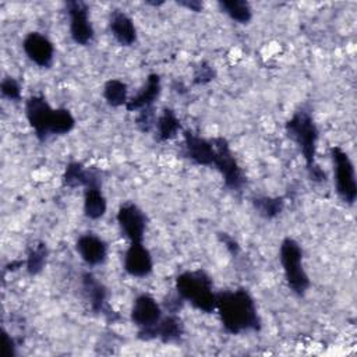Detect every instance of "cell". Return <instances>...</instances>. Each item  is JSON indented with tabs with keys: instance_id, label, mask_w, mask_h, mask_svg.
Here are the masks:
<instances>
[{
	"instance_id": "4fadbf2b",
	"label": "cell",
	"mask_w": 357,
	"mask_h": 357,
	"mask_svg": "<svg viewBox=\"0 0 357 357\" xmlns=\"http://www.w3.org/2000/svg\"><path fill=\"white\" fill-rule=\"evenodd\" d=\"M162 318V310L156 300L149 294H141L135 298L131 308V321L139 329H148L156 325Z\"/></svg>"
},
{
	"instance_id": "8fae6325",
	"label": "cell",
	"mask_w": 357,
	"mask_h": 357,
	"mask_svg": "<svg viewBox=\"0 0 357 357\" xmlns=\"http://www.w3.org/2000/svg\"><path fill=\"white\" fill-rule=\"evenodd\" d=\"M184 152L190 160L201 166H213L216 158L212 139H205L191 131H184Z\"/></svg>"
},
{
	"instance_id": "5b68a950",
	"label": "cell",
	"mask_w": 357,
	"mask_h": 357,
	"mask_svg": "<svg viewBox=\"0 0 357 357\" xmlns=\"http://www.w3.org/2000/svg\"><path fill=\"white\" fill-rule=\"evenodd\" d=\"M331 155L333 160L336 192L343 202L353 205L357 198V184L353 162L350 160L349 155L339 146H332Z\"/></svg>"
},
{
	"instance_id": "4dcf8cb0",
	"label": "cell",
	"mask_w": 357,
	"mask_h": 357,
	"mask_svg": "<svg viewBox=\"0 0 357 357\" xmlns=\"http://www.w3.org/2000/svg\"><path fill=\"white\" fill-rule=\"evenodd\" d=\"M219 237H220V240L225 243V245H226V248L231 252V254H237L238 252V245H237V243L234 241V238H231V237H229L226 233H220L219 234Z\"/></svg>"
},
{
	"instance_id": "cb8c5ba5",
	"label": "cell",
	"mask_w": 357,
	"mask_h": 357,
	"mask_svg": "<svg viewBox=\"0 0 357 357\" xmlns=\"http://www.w3.org/2000/svg\"><path fill=\"white\" fill-rule=\"evenodd\" d=\"M252 205L261 216L266 219H272V218H276L283 211L284 201L282 197H276V198L257 197L252 199Z\"/></svg>"
},
{
	"instance_id": "9c48e42d",
	"label": "cell",
	"mask_w": 357,
	"mask_h": 357,
	"mask_svg": "<svg viewBox=\"0 0 357 357\" xmlns=\"http://www.w3.org/2000/svg\"><path fill=\"white\" fill-rule=\"evenodd\" d=\"M117 223L123 234L131 243H142L145 227H146V218L137 205L134 204L121 205L117 212Z\"/></svg>"
},
{
	"instance_id": "ffe728a7",
	"label": "cell",
	"mask_w": 357,
	"mask_h": 357,
	"mask_svg": "<svg viewBox=\"0 0 357 357\" xmlns=\"http://www.w3.org/2000/svg\"><path fill=\"white\" fill-rule=\"evenodd\" d=\"M219 7L233 21L240 24H247L252 17L251 7L244 0H222L219 1Z\"/></svg>"
},
{
	"instance_id": "ba28073f",
	"label": "cell",
	"mask_w": 357,
	"mask_h": 357,
	"mask_svg": "<svg viewBox=\"0 0 357 357\" xmlns=\"http://www.w3.org/2000/svg\"><path fill=\"white\" fill-rule=\"evenodd\" d=\"M70 15V35L78 45H88L93 38V26L88 18V7L82 1H67Z\"/></svg>"
},
{
	"instance_id": "9a60e30c",
	"label": "cell",
	"mask_w": 357,
	"mask_h": 357,
	"mask_svg": "<svg viewBox=\"0 0 357 357\" xmlns=\"http://www.w3.org/2000/svg\"><path fill=\"white\" fill-rule=\"evenodd\" d=\"M82 287L86 298L89 300L92 311L96 314H103L107 319L114 321L113 311L110 312L106 303V296H107L106 287L89 272H85L82 275Z\"/></svg>"
},
{
	"instance_id": "3957f363",
	"label": "cell",
	"mask_w": 357,
	"mask_h": 357,
	"mask_svg": "<svg viewBox=\"0 0 357 357\" xmlns=\"http://www.w3.org/2000/svg\"><path fill=\"white\" fill-rule=\"evenodd\" d=\"M177 294L190 301L197 310L212 312L216 305V293L212 290V279L204 271H185L176 279Z\"/></svg>"
},
{
	"instance_id": "f1b7e54d",
	"label": "cell",
	"mask_w": 357,
	"mask_h": 357,
	"mask_svg": "<svg viewBox=\"0 0 357 357\" xmlns=\"http://www.w3.org/2000/svg\"><path fill=\"white\" fill-rule=\"evenodd\" d=\"M213 75H215V73H213L212 67H211L209 64H206V63H202V64L197 68V71H195L194 82H195V84H206V82H209V81L213 79Z\"/></svg>"
},
{
	"instance_id": "f546056e",
	"label": "cell",
	"mask_w": 357,
	"mask_h": 357,
	"mask_svg": "<svg viewBox=\"0 0 357 357\" xmlns=\"http://www.w3.org/2000/svg\"><path fill=\"white\" fill-rule=\"evenodd\" d=\"M3 342H4V346H3V356H4V357H13V356H15V343H14V340L8 336L7 332H4V335H3Z\"/></svg>"
},
{
	"instance_id": "8992f818",
	"label": "cell",
	"mask_w": 357,
	"mask_h": 357,
	"mask_svg": "<svg viewBox=\"0 0 357 357\" xmlns=\"http://www.w3.org/2000/svg\"><path fill=\"white\" fill-rule=\"evenodd\" d=\"M212 144L216 151L213 166L223 176L226 187L230 190H240L244 184V174L234 159L227 141L225 138H212Z\"/></svg>"
},
{
	"instance_id": "52a82bcc",
	"label": "cell",
	"mask_w": 357,
	"mask_h": 357,
	"mask_svg": "<svg viewBox=\"0 0 357 357\" xmlns=\"http://www.w3.org/2000/svg\"><path fill=\"white\" fill-rule=\"evenodd\" d=\"M25 114L36 137L40 141L46 139L50 134V121L53 116V109L49 106L46 99L40 95L31 96L25 103Z\"/></svg>"
},
{
	"instance_id": "6da1fadb",
	"label": "cell",
	"mask_w": 357,
	"mask_h": 357,
	"mask_svg": "<svg viewBox=\"0 0 357 357\" xmlns=\"http://www.w3.org/2000/svg\"><path fill=\"white\" fill-rule=\"evenodd\" d=\"M223 328L233 335L259 331L261 319L251 294L244 289L216 293V305Z\"/></svg>"
},
{
	"instance_id": "484cf974",
	"label": "cell",
	"mask_w": 357,
	"mask_h": 357,
	"mask_svg": "<svg viewBox=\"0 0 357 357\" xmlns=\"http://www.w3.org/2000/svg\"><path fill=\"white\" fill-rule=\"evenodd\" d=\"M46 257H47V248H46V244L43 243H38L36 245H33L28 254V258H26V271L29 275H38L45 264H46Z\"/></svg>"
},
{
	"instance_id": "2e32d148",
	"label": "cell",
	"mask_w": 357,
	"mask_h": 357,
	"mask_svg": "<svg viewBox=\"0 0 357 357\" xmlns=\"http://www.w3.org/2000/svg\"><path fill=\"white\" fill-rule=\"evenodd\" d=\"M75 248H77L79 257L88 265H99L107 257L106 243L100 237H98L92 233H86V234H82L81 237H78Z\"/></svg>"
},
{
	"instance_id": "30bf717a",
	"label": "cell",
	"mask_w": 357,
	"mask_h": 357,
	"mask_svg": "<svg viewBox=\"0 0 357 357\" xmlns=\"http://www.w3.org/2000/svg\"><path fill=\"white\" fill-rule=\"evenodd\" d=\"M184 333V325L181 319L176 315H167L160 318V321L148 329H139L138 337L142 340L159 339L163 343L177 342Z\"/></svg>"
},
{
	"instance_id": "ac0fdd59",
	"label": "cell",
	"mask_w": 357,
	"mask_h": 357,
	"mask_svg": "<svg viewBox=\"0 0 357 357\" xmlns=\"http://www.w3.org/2000/svg\"><path fill=\"white\" fill-rule=\"evenodd\" d=\"M160 93V78L158 74H149L145 85L141 88V91L127 100L126 109L128 112H137L142 110L145 107H151L156 98Z\"/></svg>"
},
{
	"instance_id": "7c38bea8",
	"label": "cell",
	"mask_w": 357,
	"mask_h": 357,
	"mask_svg": "<svg viewBox=\"0 0 357 357\" xmlns=\"http://www.w3.org/2000/svg\"><path fill=\"white\" fill-rule=\"evenodd\" d=\"M22 49L28 59L39 67H50L53 61L54 49L52 42L39 32H31L22 42Z\"/></svg>"
},
{
	"instance_id": "e0dca14e",
	"label": "cell",
	"mask_w": 357,
	"mask_h": 357,
	"mask_svg": "<svg viewBox=\"0 0 357 357\" xmlns=\"http://www.w3.org/2000/svg\"><path fill=\"white\" fill-rule=\"evenodd\" d=\"M84 212L89 219H99L106 212V198L99 185V176L95 172L85 185Z\"/></svg>"
},
{
	"instance_id": "7a4b0ae2",
	"label": "cell",
	"mask_w": 357,
	"mask_h": 357,
	"mask_svg": "<svg viewBox=\"0 0 357 357\" xmlns=\"http://www.w3.org/2000/svg\"><path fill=\"white\" fill-rule=\"evenodd\" d=\"M286 132L290 139H293L305 160L307 172L314 181H325V172L317 165L315 153H317V141H318V128L314 123L311 114L305 110H298L293 114V117L286 123Z\"/></svg>"
},
{
	"instance_id": "83f0119b",
	"label": "cell",
	"mask_w": 357,
	"mask_h": 357,
	"mask_svg": "<svg viewBox=\"0 0 357 357\" xmlns=\"http://www.w3.org/2000/svg\"><path fill=\"white\" fill-rule=\"evenodd\" d=\"M155 123H156V117L152 110V106L139 110V114L137 117V126L141 131H144V132L151 131L152 127L155 126Z\"/></svg>"
},
{
	"instance_id": "4316f807",
	"label": "cell",
	"mask_w": 357,
	"mask_h": 357,
	"mask_svg": "<svg viewBox=\"0 0 357 357\" xmlns=\"http://www.w3.org/2000/svg\"><path fill=\"white\" fill-rule=\"evenodd\" d=\"M0 89H1V93L11 100H18L21 96L20 84L13 77H6L0 84Z\"/></svg>"
},
{
	"instance_id": "277c9868",
	"label": "cell",
	"mask_w": 357,
	"mask_h": 357,
	"mask_svg": "<svg viewBox=\"0 0 357 357\" xmlns=\"http://www.w3.org/2000/svg\"><path fill=\"white\" fill-rule=\"evenodd\" d=\"M280 264L290 290L297 296H304L310 287V279L303 266V251L296 240L287 237L282 241Z\"/></svg>"
},
{
	"instance_id": "7402d4cb",
	"label": "cell",
	"mask_w": 357,
	"mask_h": 357,
	"mask_svg": "<svg viewBox=\"0 0 357 357\" xmlns=\"http://www.w3.org/2000/svg\"><path fill=\"white\" fill-rule=\"evenodd\" d=\"M93 174V170H86L81 163L78 162H71L67 165L63 181L67 187L75 188V187H85L88 181L91 180Z\"/></svg>"
},
{
	"instance_id": "d6986e66",
	"label": "cell",
	"mask_w": 357,
	"mask_h": 357,
	"mask_svg": "<svg viewBox=\"0 0 357 357\" xmlns=\"http://www.w3.org/2000/svg\"><path fill=\"white\" fill-rule=\"evenodd\" d=\"M109 29L114 36V39L123 46H130L137 39V31H135L134 22L123 11H114L110 15Z\"/></svg>"
},
{
	"instance_id": "5bb4252c",
	"label": "cell",
	"mask_w": 357,
	"mask_h": 357,
	"mask_svg": "<svg viewBox=\"0 0 357 357\" xmlns=\"http://www.w3.org/2000/svg\"><path fill=\"white\" fill-rule=\"evenodd\" d=\"M151 252L142 245V243H131L124 255V269L128 275L135 278L146 276L152 272Z\"/></svg>"
},
{
	"instance_id": "1f68e13d",
	"label": "cell",
	"mask_w": 357,
	"mask_h": 357,
	"mask_svg": "<svg viewBox=\"0 0 357 357\" xmlns=\"http://www.w3.org/2000/svg\"><path fill=\"white\" fill-rule=\"evenodd\" d=\"M178 4H181V6H184V7H187V8H190L191 11H201L202 10V3H199V1H180Z\"/></svg>"
},
{
	"instance_id": "44dd1931",
	"label": "cell",
	"mask_w": 357,
	"mask_h": 357,
	"mask_svg": "<svg viewBox=\"0 0 357 357\" xmlns=\"http://www.w3.org/2000/svg\"><path fill=\"white\" fill-rule=\"evenodd\" d=\"M156 130H158V138L160 141H167L173 138L178 130H180V120L174 114L172 109H165L163 113L159 116L156 121Z\"/></svg>"
},
{
	"instance_id": "d4e9b609",
	"label": "cell",
	"mask_w": 357,
	"mask_h": 357,
	"mask_svg": "<svg viewBox=\"0 0 357 357\" xmlns=\"http://www.w3.org/2000/svg\"><path fill=\"white\" fill-rule=\"evenodd\" d=\"M74 126H75V119L68 109L59 107V109L53 110V116H52V121H50V132L52 134H57V135L67 134L74 128Z\"/></svg>"
},
{
	"instance_id": "603a6c76",
	"label": "cell",
	"mask_w": 357,
	"mask_h": 357,
	"mask_svg": "<svg viewBox=\"0 0 357 357\" xmlns=\"http://www.w3.org/2000/svg\"><path fill=\"white\" fill-rule=\"evenodd\" d=\"M103 96L107 105L119 107L127 103V85L120 79H109L103 88Z\"/></svg>"
}]
</instances>
